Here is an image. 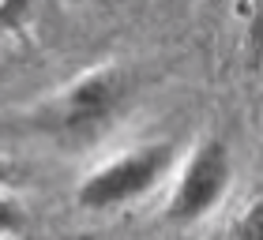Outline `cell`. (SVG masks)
<instances>
[{"label":"cell","mask_w":263,"mask_h":240,"mask_svg":"<svg viewBox=\"0 0 263 240\" xmlns=\"http://www.w3.org/2000/svg\"><path fill=\"white\" fill-rule=\"evenodd\" d=\"M132 98V75L121 64H102L87 75L71 79L34 113V128L68 150L90 147L109 131Z\"/></svg>","instance_id":"6da1fadb"},{"label":"cell","mask_w":263,"mask_h":240,"mask_svg":"<svg viewBox=\"0 0 263 240\" xmlns=\"http://www.w3.org/2000/svg\"><path fill=\"white\" fill-rule=\"evenodd\" d=\"M177 162H181V154L170 139H151L139 147H128L124 154L102 162L98 169L83 176V184L76 188V203L94 214L132 207V203L147 199L151 191H158L177 169Z\"/></svg>","instance_id":"7a4b0ae2"},{"label":"cell","mask_w":263,"mask_h":240,"mask_svg":"<svg viewBox=\"0 0 263 240\" xmlns=\"http://www.w3.org/2000/svg\"><path fill=\"white\" fill-rule=\"evenodd\" d=\"M8 184H11V165H8L4 158H0V195L8 191Z\"/></svg>","instance_id":"8992f818"},{"label":"cell","mask_w":263,"mask_h":240,"mask_svg":"<svg viewBox=\"0 0 263 240\" xmlns=\"http://www.w3.org/2000/svg\"><path fill=\"white\" fill-rule=\"evenodd\" d=\"M230 240H263V199L248 203V207L241 210V218L233 222Z\"/></svg>","instance_id":"277c9868"},{"label":"cell","mask_w":263,"mask_h":240,"mask_svg":"<svg viewBox=\"0 0 263 240\" xmlns=\"http://www.w3.org/2000/svg\"><path fill=\"white\" fill-rule=\"evenodd\" d=\"M23 229V203L15 195H0V240H11Z\"/></svg>","instance_id":"5b68a950"},{"label":"cell","mask_w":263,"mask_h":240,"mask_svg":"<svg viewBox=\"0 0 263 240\" xmlns=\"http://www.w3.org/2000/svg\"><path fill=\"white\" fill-rule=\"evenodd\" d=\"M230 188H233V154L226 147V139H214V135L199 139L184 154V162L177 165L165 218L173 225H196L222 207Z\"/></svg>","instance_id":"3957f363"}]
</instances>
